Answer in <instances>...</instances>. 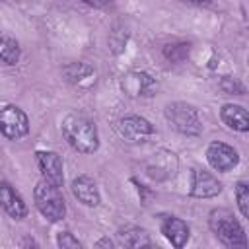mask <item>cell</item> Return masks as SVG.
<instances>
[{"mask_svg":"<svg viewBox=\"0 0 249 249\" xmlns=\"http://www.w3.org/2000/svg\"><path fill=\"white\" fill-rule=\"evenodd\" d=\"M95 247H109V249H111V247H113V241L107 239V237H103V239H99V241L95 243Z\"/></svg>","mask_w":249,"mask_h":249,"instance_id":"cb8c5ba5","label":"cell"},{"mask_svg":"<svg viewBox=\"0 0 249 249\" xmlns=\"http://www.w3.org/2000/svg\"><path fill=\"white\" fill-rule=\"evenodd\" d=\"M165 119L167 123L185 136H196L202 132V123L198 117V111L183 101H173L165 107Z\"/></svg>","mask_w":249,"mask_h":249,"instance_id":"277c9868","label":"cell"},{"mask_svg":"<svg viewBox=\"0 0 249 249\" xmlns=\"http://www.w3.org/2000/svg\"><path fill=\"white\" fill-rule=\"evenodd\" d=\"M208 226L226 247H247L245 230L228 208H214L208 214Z\"/></svg>","mask_w":249,"mask_h":249,"instance_id":"7a4b0ae2","label":"cell"},{"mask_svg":"<svg viewBox=\"0 0 249 249\" xmlns=\"http://www.w3.org/2000/svg\"><path fill=\"white\" fill-rule=\"evenodd\" d=\"M220 89L224 91V93H228V95H243L245 93V86L239 82V80H235V78H231V76H222V80H220Z\"/></svg>","mask_w":249,"mask_h":249,"instance_id":"ffe728a7","label":"cell"},{"mask_svg":"<svg viewBox=\"0 0 249 249\" xmlns=\"http://www.w3.org/2000/svg\"><path fill=\"white\" fill-rule=\"evenodd\" d=\"M56 245L60 249H80L82 243L78 241V237H74L70 231H60L56 237Z\"/></svg>","mask_w":249,"mask_h":249,"instance_id":"44dd1931","label":"cell"},{"mask_svg":"<svg viewBox=\"0 0 249 249\" xmlns=\"http://www.w3.org/2000/svg\"><path fill=\"white\" fill-rule=\"evenodd\" d=\"M82 2L91 6V8H105L109 4V0H82Z\"/></svg>","mask_w":249,"mask_h":249,"instance_id":"7402d4cb","label":"cell"},{"mask_svg":"<svg viewBox=\"0 0 249 249\" xmlns=\"http://www.w3.org/2000/svg\"><path fill=\"white\" fill-rule=\"evenodd\" d=\"M220 119L231 130H237V132H247L249 130V115H247V109L241 107V105H235V103L222 105Z\"/></svg>","mask_w":249,"mask_h":249,"instance_id":"5bb4252c","label":"cell"},{"mask_svg":"<svg viewBox=\"0 0 249 249\" xmlns=\"http://www.w3.org/2000/svg\"><path fill=\"white\" fill-rule=\"evenodd\" d=\"M161 233L165 235V239L173 245V247H183V245H187V241H189V226H187V222H183L181 218H177V216H163L161 218Z\"/></svg>","mask_w":249,"mask_h":249,"instance_id":"4fadbf2b","label":"cell"},{"mask_svg":"<svg viewBox=\"0 0 249 249\" xmlns=\"http://www.w3.org/2000/svg\"><path fill=\"white\" fill-rule=\"evenodd\" d=\"M62 76L66 78V82L70 84H82L84 80H93L95 72L88 62H70L62 68Z\"/></svg>","mask_w":249,"mask_h":249,"instance_id":"e0dca14e","label":"cell"},{"mask_svg":"<svg viewBox=\"0 0 249 249\" xmlns=\"http://www.w3.org/2000/svg\"><path fill=\"white\" fill-rule=\"evenodd\" d=\"M19 56H21L19 43H18L12 35L0 31V60H2L4 64L14 66V64L19 62Z\"/></svg>","mask_w":249,"mask_h":249,"instance_id":"2e32d148","label":"cell"},{"mask_svg":"<svg viewBox=\"0 0 249 249\" xmlns=\"http://www.w3.org/2000/svg\"><path fill=\"white\" fill-rule=\"evenodd\" d=\"M119 132L126 142H146L156 134L152 123L140 115H126L119 121Z\"/></svg>","mask_w":249,"mask_h":249,"instance_id":"8992f818","label":"cell"},{"mask_svg":"<svg viewBox=\"0 0 249 249\" xmlns=\"http://www.w3.org/2000/svg\"><path fill=\"white\" fill-rule=\"evenodd\" d=\"M0 206L14 220H21L27 216V204L23 202L21 195L8 181H0Z\"/></svg>","mask_w":249,"mask_h":249,"instance_id":"8fae6325","label":"cell"},{"mask_svg":"<svg viewBox=\"0 0 249 249\" xmlns=\"http://www.w3.org/2000/svg\"><path fill=\"white\" fill-rule=\"evenodd\" d=\"M235 200L243 218H249V185L245 181L235 183Z\"/></svg>","mask_w":249,"mask_h":249,"instance_id":"d6986e66","label":"cell"},{"mask_svg":"<svg viewBox=\"0 0 249 249\" xmlns=\"http://www.w3.org/2000/svg\"><path fill=\"white\" fill-rule=\"evenodd\" d=\"M117 239L123 247H130V249H140V247H152V239L148 235V231L144 228L138 226H124L119 230Z\"/></svg>","mask_w":249,"mask_h":249,"instance_id":"9a60e30c","label":"cell"},{"mask_svg":"<svg viewBox=\"0 0 249 249\" xmlns=\"http://www.w3.org/2000/svg\"><path fill=\"white\" fill-rule=\"evenodd\" d=\"M121 88L130 97H152L158 91L156 80L148 72H128L121 80Z\"/></svg>","mask_w":249,"mask_h":249,"instance_id":"ba28073f","label":"cell"},{"mask_svg":"<svg viewBox=\"0 0 249 249\" xmlns=\"http://www.w3.org/2000/svg\"><path fill=\"white\" fill-rule=\"evenodd\" d=\"M191 53V45L189 43H169L163 47V56L169 62H183Z\"/></svg>","mask_w":249,"mask_h":249,"instance_id":"ac0fdd59","label":"cell"},{"mask_svg":"<svg viewBox=\"0 0 249 249\" xmlns=\"http://www.w3.org/2000/svg\"><path fill=\"white\" fill-rule=\"evenodd\" d=\"M66 142L80 154H93L99 148V132L91 119L80 113L68 115L60 124Z\"/></svg>","mask_w":249,"mask_h":249,"instance_id":"6da1fadb","label":"cell"},{"mask_svg":"<svg viewBox=\"0 0 249 249\" xmlns=\"http://www.w3.org/2000/svg\"><path fill=\"white\" fill-rule=\"evenodd\" d=\"M222 193V183L206 169H193V187L191 195L196 198H212Z\"/></svg>","mask_w":249,"mask_h":249,"instance_id":"30bf717a","label":"cell"},{"mask_svg":"<svg viewBox=\"0 0 249 249\" xmlns=\"http://www.w3.org/2000/svg\"><path fill=\"white\" fill-rule=\"evenodd\" d=\"M33 198L37 210L51 222H60L66 216V202L60 193V187L51 185L49 181H39L33 189Z\"/></svg>","mask_w":249,"mask_h":249,"instance_id":"3957f363","label":"cell"},{"mask_svg":"<svg viewBox=\"0 0 249 249\" xmlns=\"http://www.w3.org/2000/svg\"><path fill=\"white\" fill-rule=\"evenodd\" d=\"M185 4H191V6H206V4H210L212 0H183Z\"/></svg>","mask_w":249,"mask_h":249,"instance_id":"603a6c76","label":"cell"},{"mask_svg":"<svg viewBox=\"0 0 249 249\" xmlns=\"http://www.w3.org/2000/svg\"><path fill=\"white\" fill-rule=\"evenodd\" d=\"M37 163L43 173V179L49 181L54 187H62L64 183V173H62V160L56 152L53 150H39L37 154Z\"/></svg>","mask_w":249,"mask_h":249,"instance_id":"9c48e42d","label":"cell"},{"mask_svg":"<svg viewBox=\"0 0 249 249\" xmlns=\"http://www.w3.org/2000/svg\"><path fill=\"white\" fill-rule=\"evenodd\" d=\"M72 195L84 204V206H97L101 202V195H99V189L95 185V181L89 177V175H78L74 181H72Z\"/></svg>","mask_w":249,"mask_h":249,"instance_id":"7c38bea8","label":"cell"},{"mask_svg":"<svg viewBox=\"0 0 249 249\" xmlns=\"http://www.w3.org/2000/svg\"><path fill=\"white\" fill-rule=\"evenodd\" d=\"M0 132L10 140H19L29 132V117L16 105L0 107Z\"/></svg>","mask_w":249,"mask_h":249,"instance_id":"5b68a950","label":"cell"},{"mask_svg":"<svg viewBox=\"0 0 249 249\" xmlns=\"http://www.w3.org/2000/svg\"><path fill=\"white\" fill-rule=\"evenodd\" d=\"M206 160L210 163L212 169L216 171H222V173H228L231 171L237 161H239V154L233 146L226 144V142H210L208 148H206Z\"/></svg>","mask_w":249,"mask_h":249,"instance_id":"52a82bcc","label":"cell"}]
</instances>
